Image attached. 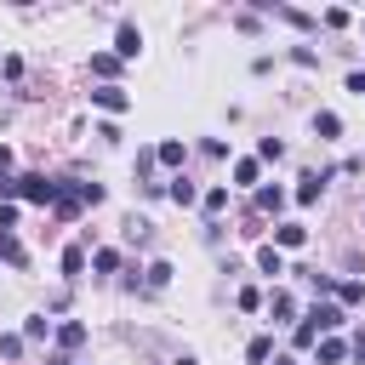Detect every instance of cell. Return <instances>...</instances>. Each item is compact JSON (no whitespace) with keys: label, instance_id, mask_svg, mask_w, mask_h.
Wrapping results in <instances>:
<instances>
[{"label":"cell","instance_id":"f1b7e54d","mask_svg":"<svg viewBox=\"0 0 365 365\" xmlns=\"http://www.w3.org/2000/svg\"><path fill=\"white\" fill-rule=\"evenodd\" d=\"M17 228V205H0V234H11Z\"/></svg>","mask_w":365,"mask_h":365},{"label":"cell","instance_id":"83f0119b","mask_svg":"<svg viewBox=\"0 0 365 365\" xmlns=\"http://www.w3.org/2000/svg\"><path fill=\"white\" fill-rule=\"evenodd\" d=\"M291 342H297V348H314V342H319V336H314V331H308V325H302V319H297V331H291Z\"/></svg>","mask_w":365,"mask_h":365},{"label":"cell","instance_id":"1f68e13d","mask_svg":"<svg viewBox=\"0 0 365 365\" xmlns=\"http://www.w3.org/2000/svg\"><path fill=\"white\" fill-rule=\"evenodd\" d=\"M354 354H359V359H365V325H359V331H354Z\"/></svg>","mask_w":365,"mask_h":365},{"label":"cell","instance_id":"ba28073f","mask_svg":"<svg viewBox=\"0 0 365 365\" xmlns=\"http://www.w3.org/2000/svg\"><path fill=\"white\" fill-rule=\"evenodd\" d=\"M154 160H160V165H171V171H177V165H182V160H188V143H182V137H165V143H160V148H154Z\"/></svg>","mask_w":365,"mask_h":365},{"label":"cell","instance_id":"52a82bcc","mask_svg":"<svg viewBox=\"0 0 365 365\" xmlns=\"http://www.w3.org/2000/svg\"><path fill=\"white\" fill-rule=\"evenodd\" d=\"M274 245L279 251H297V245H308V228L302 222H274Z\"/></svg>","mask_w":365,"mask_h":365},{"label":"cell","instance_id":"9a60e30c","mask_svg":"<svg viewBox=\"0 0 365 365\" xmlns=\"http://www.w3.org/2000/svg\"><path fill=\"white\" fill-rule=\"evenodd\" d=\"M46 336H51V319L46 314H29L23 319V342H46Z\"/></svg>","mask_w":365,"mask_h":365},{"label":"cell","instance_id":"836d02e7","mask_svg":"<svg viewBox=\"0 0 365 365\" xmlns=\"http://www.w3.org/2000/svg\"><path fill=\"white\" fill-rule=\"evenodd\" d=\"M177 365H200V359H188V354H182V359H177Z\"/></svg>","mask_w":365,"mask_h":365},{"label":"cell","instance_id":"f546056e","mask_svg":"<svg viewBox=\"0 0 365 365\" xmlns=\"http://www.w3.org/2000/svg\"><path fill=\"white\" fill-rule=\"evenodd\" d=\"M348 91H354V97H365V68H354V74H348Z\"/></svg>","mask_w":365,"mask_h":365},{"label":"cell","instance_id":"277c9868","mask_svg":"<svg viewBox=\"0 0 365 365\" xmlns=\"http://www.w3.org/2000/svg\"><path fill=\"white\" fill-rule=\"evenodd\" d=\"M91 103H97L103 114H125V108H131V97H125L120 86H97V91H91Z\"/></svg>","mask_w":365,"mask_h":365},{"label":"cell","instance_id":"9c48e42d","mask_svg":"<svg viewBox=\"0 0 365 365\" xmlns=\"http://www.w3.org/2000/svg\"><path fill=\"white\" fill-rule=\"evenodd\" d=\"M314 359H319V365H342V359H348V342H336V336H319V342H314Z\"/></svg>","mask_w":365,"mask_h":365},{"label":"cell","instance_id":"5bb4252c","mask_svg":"<svg viewBox=\"0 0 365 365\" xmlns=\"http://www.w3.org/2000/svg\"><path fill=\"white\" fill-rule=\"evenodd\" d=\"M257 268H262V274H285V251H279V245H262V251H257Z\"/></svg>","mask_w":365,"mask_h":365},{"label":"cell","instance_id":"7c38bea8","mask_svg":"<svg viewBox=\"0 0 365 365\" xmlns=\"http://www.w3.org/2000/svg\"><path fill=\"white\" fill-rule=\"evenodd\" d=\"M268 314H274V325H291V314H297L291 291H274V297H268Z\"/></svg>","mask_w":365,"mask_h":365},{"label":"cell","instance_id":"ffe728a7","mask_svg":"<svg viewBox=\"0 0 365 365\" xmlns=\"http://www.w3.org/2000/svg\"><path fill=\"white\" fill-rule=\"evenodd\" d=\"M314 131H319V137H336V131H342V120H336L331 108H319V114H314Z\"/></svg>","mask_w":365,"mask_h":365},{"label":"cell","instance_id":"ac0fdd59","mask_svg":"<svg viewBox=\"0 0 365 365\" xmlns=\"http://www.w3.org/2000/svg\"><path fill=\"white\" fill-rule=\"evenodd\" d=\"M0 257H6L11 268H29V251H23V245H17L11 234H0Z\"/></svg>","mask_w":365,"mask_h":365},{"label":"cell","instance_id":"2e32d148","mask_svg":"<svg viewBox=\"0 0 365 365\" xmlns=\"http://www.w3.org/2000/svg\"><path fill=\"white\" fill-rule=\"evenodd\" d=\"M165 194H171V200H177V205H194V200H200V194H194V182H188V177H171V182H165Z\"/></svg>","mask_w":365,"mask_h":365},{"label":"cell","instance_id":"d6986e66","mask_svg":"<svg viewBox=\"0 0 365 365\" xmlns=\"http://www.w3.org/2000/svg\"><path fill=\"white\" fill-rule=\"evenodd\" d=\"M336 302H342V308L365 302V285H359V279H342V285H336Z\"/></svg>","mask_w":365,"mask_h":365},{"label":"cell","instance_id":"5b68a950","mask_svg":"<svg viewBox=\"0 0 365 365\" xmlns=\"http://www.w3.org/2000/svg\"><path fill=\"white\" fill-rule=\"evenodd\" d=\"M325 182H331V171H302V177H297V200L314 205V200L325 194Z\"/></svg>","mask_w":365,"mask_h":365},{"label":"cell","instance_id":"d4e9b609","mask_svg":"<svg viewBox=\"0 0 365 365\" xmlns=\"http://www.w3.org/2000/svg\"><path fill=\"white\" fill-rule=\"evenodd\" d=\"M91 268H97V274H114V268H120V251H108V245H103V251L91 257Z\"/></svg>","mask_w":365,"mask_h":365},{"label":"cell","instance_id":"3957f363","mask_svg":"<svg viewBox=\"0 0 365 365\" xmlns=\"http://www.w3.org/2000/svg\"><path fill=\"white\" fill-rule=\"evenodd\" d=\"M137 51H143V29H137V23H120V34H114V57L131 63Z\"/></svg>","mask_w":365,"mask_h":365},{"label":"cell","instance_id":"8992f818","mask_svg":"<svg viewBox=\"0 0 365 365\" xmlns=\"http://www.w3.org/2000/svg\"><path fill=\"white\" fill-rule=\"evenodd\" d=\"M234 188H262V160H234Z\"/></svg>","mask_w":365,"mask_h":365},{"label":"cell","instance_id":"7402d4cb","mask_svg":"<svg viewBox=\"0 0 365 365\" xmlns=\"http://www.w3.org/2000/svg\"><path fill=\"white\" fill-rule=\"evenodd\" d=\"M302 279H308V291H314V297H331V291H336V279H331V274H308V268H302Z\"/></svg>","mask_w":365,"mask_h":365},{"label":"cell","instance_id":"4fadbf2b","mask_svg":"<svg viewBox=\"0 0 365 365\" xmlns=\"http://www.w3.org/2000/svg\"><path fill=\"white\" fill-rule=\"evenodd\" d=\"M257 211H285V188L262 182V188H257Z\"/></svg>","mask_w":365,"mask_h":365},{"label":"cell","instance_id":"cb8c5ba5","mask_svg":"<svg viewBox=\"0 0 365 365\" xmlns=\"http://www.w3.org/2000/svg\"><path fill=\"white\" fill-rule=\"evenodd\" d=\"M257 160H285V143H279V137H262V143H257Z\"/></svg>","mask_w":365,"mask_h":365},{"label":"cell","instance_id":"7a4b0ae2","mask_svg":"<svg viewBox=\"0 0 365 365\" xmlns=\"http://www.w3.org/2000/svg\"><path fill=\"white\" fill-rule=\"evenodd\" d=\"M302 325H308L314 336H331V331L342 325V302H314V308L302 314Z\"/></svg>","mask_w":365,"mask_h":365},{"label":"cell","instance_id":"4316f807","mask_svg":"<svg viewBox=\"0 0 365 365\" xmlns=\"http://www.w3.org/2000/svg\"><path fill=\"white\" fill-rule=\"evenodd\" d=\"M240 308H245V314H251V308H262V291H257V285H245V291H240Z\"/></svg>","mask_w":365,"mask_h":365},{"label":"cell","instance_id":"30bf717a","mask_svg":"<svg viewBox=\"0 0 365 365\" xmlns=\"http://www.w3.org/2000/svg\"><path fill=\"white\" fill-rule=\"evenodd\" d=\"M80 342H86V325H80V319H63V325H57V348H63V354H74Z\"/></svg>","mask_w":365,"mask_h":365},{"label":"cell","instance_id":"8fae6325","mask_svg":"<svg viewBox=\"0 0 365 365\" xmlns=\"http://www.w3.org/2000/svg\"><path fill=\"white\" fill-rule=\"evenodd\" d=\"M91 74H97L103 86H114V74H120V57H114V51H97V57H91Z\"/></svg>","mask_w":365,"mask_h":365},{"label":"cell","instance_id":"44dd1931","mask_svg":"<svg viewBox=\"0 0 365 365\" xmlns=\"http://www.w3.org/2000/svg\"><path fill=\"white\" fill-rule=\"evenodd\" d=\"M200 205H205L211 217H217V211H228V188H222V182H217V188H205V200H200Z\"/></svg>","mask_w":365,"mask_h":365},{"label":"cell","instance_id":"6da1fadb","mask_svg":"<svg viewBox=\"0 0 365 365\" xmlns=\"http://www.w3.org/2000/svg\"><path fill=\"white\" fill-rule=\"evenodd\" d=\"M57 194H63V188H57L51 177H34V171L17 177V200H29V205H57Z\"/></svg>","mask_w":365,"mask_h":365},{"label":"cell","instance_id":"d6a6232c","mask_svg":"<svg viewBox=\"0 0 365 365\" xmlns=\"http://www.w3.org/2000/svg\"><path fill=\"white\" fill-rule=\"evenodd\" d=\"M274 365H302V359H291V354H279V359H274Z\"/></svg>","mask_w":365,"mask_h":365},{"label":"cell","instance_id":"e0dca14e","mask_svg":"<svg viewBox=\"0 0 365 365\" xmlns=\"http://www.w3.org/2000/svg\"><path fill=\"white\" fill-rule=\"evenodd\" d=\"M63 274H68V279L86 274V245H68V251H63Z\"/></svg>","mask_w":365,"mask_h":365},{"label":"cell","instance_id":"603a6c76","mask_svg":"<svg viewBox=\"0 0 365 365\" xmlns=\"http://www.w3.org/2000/svg\"><path fill=\"white\" fill-rule=\"evenodd\" d=\"M268 354H274V336H251V348H245V359H251V365H262Z\"/></svg>","mask_w":365,"mask_h":365},{"label":"cell","instance_id":"484cf974","mask_svg":"<svg viewBox=\"0 0 365 365\" xmlns=\"http://www.w3.org/2000/svg\"><path fill=\"white\" fill-rule=\"evenodd\" d=\"M291 63H302V68H314V63H319V51H314V46H291Z\"/></svg>","mask_w":365,"mask_h":365},{"label":"cell","instance_id":"4dcf8cb0","mask_svg":"<svg viewBox=\"0 0 365 365\" xmlns=\"http://www.w3.org/2000/svg\"><path fill=\"white\" fill-rule=\"evenodd\" d=\"M6 177H11V148L0 143V182H6Z\"/></svg>","mask_w":365,"mask_h":365}]
</instances>
